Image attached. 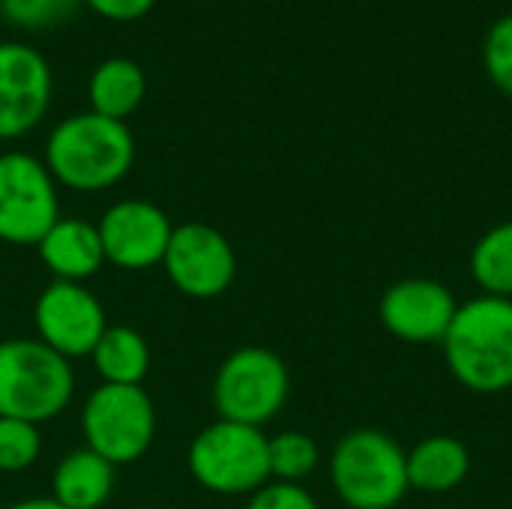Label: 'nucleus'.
<instances>
[{
  "mask_svg": "<svg viewBox=\"0 0 512 509\" xmlns=\"http://www.w3.org/2000/svg\"><path fill=\"white\" fill-rule=\"evenodd\" d=\"M45 168L54 183L75 192L117 186L135 162V138L123 120L81 111L63 117L45 141Z\"/></svg>",
  "mask_w": 512,
  "mask_h": 509,
  "instance_id": "1",
  "label": "nucleus"
},
{
  "mask_svg": "<svg viewBox=\"0 0 512 509\" xmlns=\"http://www.w3.org/2000/svg\"><path fill=\"white\" fill-rule=\"evenodd\" d=\"M441 348L465 390L483 396L512 390V300L480 294L459 303Z\"/></svg>",
  "mask_w": 512,
  "mask_h": 509,
  "instance_id": "2",
  "label": "nucleus"
},
{
  "mask_svg": "<svg viewBox=\"0 0 512 509\" xmlns=\"http://www.w3.org/2000/svg\"><path fill=\"white\" fill-rule=\"evenodd\" d=\"M330 483L348 509H393L411 492L408 453L381 429H354L330 453Z\"/></svg>",
  "mask_w": 512,
  "mask_h": 509,
  "instance_id": "3",
  "label": "nucleus"
},
{
  "mask_svg": "<svg viewBox=\"0 0 512 509\" xmlns=\"http://www.w3.org/2000/svg\"><path fill=\"white\" fill-rule=\"evenodd\" d=\"M75 393L66 357L39 339H0V417L45 423L60 417Z\"/></svg>",
  "mask_w": 512,
  "mask_h": 509,
  "instance_id": "4",
  "label": "nucleus"
},
{
  "mask_svg": "<svg viewBox=\"0 0 512 509\" xmlns=\"http://www.w3.org/2000/svg\"><path fill=\"white\" fill-rule=\"evenodd\" d=\"M189 471L213 495H255L270 483V438L255 426L216 420L195 435Z\"/></svg>",
  "mask_w": 512,
  "mask_h": 509,
  "instance_id": "5",
  "label": "nucleus"
},
{
  "mask_svg": "<svg viewBox=\"0 0 512 509\" xmlns=\"http://www.w3.org/2000/svg\"><path fill=\"white\" fill-rule=\"evenodd\" d=\"M291 375L285 360L261 345L228 354L213 378V405L219 420L243 426H267L288 402Z\"/></svg>",
  "mask_w": 512,
  "mask_h": 509,
  "instance_id": "6",
  "label": "nucleus"
},
{
  "mask_svg": "<svg viewBox=\"0 0 512 509\" xmlns=\"http://www.w3.org/2000/svg\"><path fill=\"white\" fill-rule=\"evenodd\" d=\"M84 447L117 465L138 462L156 438V408L144 387L99 384L81 411Z\"/></svg>",
  "mask_w": 512,
  "mask_h": 509,
  "instance_id": "7",
  "label": "nucleus"
},
{
  "mask_svg": "<svg viewBox=\"0 0 512 509\" xmlns=\"http://www.w3.org/2000/svg\"><path fill=\"white\" fill-rule=\"evenodd\" d=\"M57 219V183L45 162L24 150L0 153V240L36 246Z\"/></svg>",
  "mask_w": 512,
  "mask_h": 509,
  "instance_id": "8",
  "label": "nucleus"
},
{
  "mask_svg": "<svg viewBox=\"0 0 512 509\" xmlns=\"http://www.w3.org/2000/svg\"><path fill=\"white\" fill-rule=\"evenodd\" d=\"M162 267L180 294L192 300H213L234 285L237 252L213 225L186 222L174 228Z\"/></svg>",
  "mask_w": 512,
  "mask_h": 509,
  "instance_id": "9",
  "label": "nucleus"
},
{
  "mask_svg": "<svg viewBox=\"0 0 512 509\" xmlns=\"http://www.w3.org/2000/svg\"><path fill=\"white\" fill-rule=\"evenodd\" d=\"M33 324L42 345L66 357L69 363L75 357H90L105 324V309L96 300L93 291H87L81 282H51L42 288V294L33 303Z\"/></svg>",
  "mask_w": 512,
  "mask_h": 509,
  "instance_id": "10",
  "label": "nucleus"
},
{
  "mask_svg": "<svg viewBox=\"0 0 512 509\" xmlns=\"http://www.w3.org/2000/svg\"><path fill=\"white\" fill-rule=\"evenodd\" d=\"M54 93L51 66L27 42H0V141L33 132Z\"/></svg>",
  "mask_w": 512,
  "mask_h": 509,
  "instance_id": "11",
  "label": "nucleus"
},
{
  "mask_svg": "<svg viewBox=\"0 0 512 509\" xmlns=\"http://www.w3.org/2000/svg\"><path fill=\"white\" fill-rule=\"evenodd\" d=\"M96 231L102 240L105 261L135 273L162 264L174 225L162 207L141 198H126L102 213Z\"/></svg>",
  "mask_w": 512,
  "mask_h": 509,
  "instance_id": "12",
  "label": "nucleus"
},
{
  "mask_svg": "<svg viewBox=\"0 0 512 509\" xmlns=\"http://www.w3.org/2000/svg\"><path fill=\"white\" fill-rule=\"evenodd\" d=\"M456 297L435 279H402L381 297L378 315L384 330L405 345H441L453 318Z\"/></svg>",
  "mask_w": 512,
  "mask_h": 509,
  "instance_id": "13",
  "label": "nucleus"
},
{
  "mask_svg": "<svg viewBox=\"0 0 512 509\" xmlns=\"http://www.w3.org/2000/svg\"><path fill=\"white\" fill-rule=\"evenodd\" d=\"M36 252L45 270L57 282H87L105 264L102 240L93 222L87 219H57L48 234L36 243Z\"/></svg>",
  "mask_w": 512,
  "mask_h": 509,
  "instance_id": "14",
  "label": "nucleus"
},
{
  "mask_svg": "<svg viewBox=\"0 0 512 509\" xmlns=\"http://www.w3.org/2000/svg\"><path fill=\"white\" fill-rule=\"evenodd\" d=\"M114 465L81 447L66 453L51 477V498L63 509H102L114 495Z\"/></svg>",
  "mask_w": 512,
  "mask_h": 509,
  "instance_id": "15",
  "label": "nucleus"
},
{
  "mask_svg": "<svg viewBox=\"0 0 512 509\" xmlns=\"http://www.w3.org/2000/svg\"><path fill=\"white\" fill-rule=\"evenodd\" d=\"M471 474V450L456 435H429L408 450V483L426 495L459 489Z\"/></svg>",
  "mask_w": 512,
  "mask_h": 509,
  "instance_id": "16",
  "label": "nucleus"
},
{
  "mask_svg": "<svg viewBox=\"0 0 512 509\" xmlns=\"http://www.w3.org/2000/svg\"><path fill=\"white\" fill-rule=\"evenodd\" d=\"M147 96V75L132 57H108L102 60L87 81V99L90 111L123 120L141 108Z\"/></svg>",
  "mask_w": 512,
  "mask_h": 509,
  "instance_id": "17",
  "label": "nucleus"
},
{
  "mask_svg": "<svg viewBox=\"0 0 512 509\" xmlns=\"http://www.w3.org/2000/svg\"><path fill=\"white\" fill-rule=\"evenodd\" d=\"M102 384L141 387L150 372V348L147 339L132 327H108L90 354Z\"/></svg>",
  "mask_w": 512,
  "mask_h": 509,
  "instance_id": "18",
  "label": "nucleus"
},
{
  "mask_svg": "<svg viewBox=\"0 0 512 509\" xmlns=\"http://www.w3.org/2000/svg\"><path fill=\"white\" fill-rule=\"evenodd\" d=\"M471 276L486 297L512 300V219L489 228L474 243Z\"/></svg>",
  "mask_w": 512,
  "mask_h": 509,
  "instance_id": "19",
  "label": "nucleus"
},
{
  "mask_svg": "<svg viewBox=\"0 0 512 509\" xmlns=\"http://www.w3.org/2000/svg\"><path fill=\"white\" fill-rule=\"evenodd\" d=\"M321 465L318 441L306 432H279L270 438V480L276 483H297L315 474Z\"/></svg>",
  "mask_w": 512,
  "mask_h": 509,
  "instance_id": "20",
  "label": "nucleus"
},
{
  "mask_svg": "<svg viewBox=\"0 0 512 509\" xmlns=\"http://www.w3.org/2000/svg\"><path fill=\"white\" fill-rule=\"evenodd\" d=\"M81 0H0V18L18 30H51L66 24Z\"/></svg>",
  "mask_w": 512,
  "mask_h": 509,
  "instance_id": "21",
  "label": "nucleus"
},
{
  "mask_svg": "<svg viewBox=\"0 0 512 509\" xmlns=\"http://www.w3.org/2000/svg\"><path fill=\"white\" fill-rule=\"evenodd\" d=\"M42 453V435L39 426L0 417V474H21L36 465Z\"/></svg>",
  "mask_w": 512,
  "mask_h": 509,
  "instance_id": "22",
  "label": "nucleus"
},
{
  "mask_svg": "<svg viewBox=\"0 0 512 509\" xmlns=\"http://www.w3.org/2000/svg\"><path fill=\"white\" fill-rule=\"evenodd\" d=\"M483 66L498 90L512 96V12L501 15L483 42Z\"/></svg>",
  "mask_w": 512,
  "mask_h": 509,
  "instance_id": "23",
  "label": "nucleus"
},
{
  "mask_svg": "<svg viewBox=\"0 0 512 509\" xmlns=\"http://www.w3.org/2000/svg\"><path fill=\"white\" fill-rule=\"evenodd\" d=\"M246 509H321L318 501L297 483H276L270 480L264 489L252 495Z\"/></svg>",
  "mask_w": 512,
  "mask_h": 509,
  "instance_id": "24",
  "label": "nucleus"
},
{
  "mask_svg": "<svg viewBox=\"0 0 512 509\" xmlns=\"http://www.w3.org/2000/svg\"><path fill=\"white\" fill-rule=\"evenodd\" d=\"M81 3L96 15H102L105 21H120V24L138 21L156 6V0H81Z\"/></svg>",
  "mask_w": 512,
  "mask_h": 509,
  "instance_id": "25",
  "label": "nucleus"
},
{
  "mask_svg": "<svg viewBox=\"0 0 512 509\" xmlns=\"http://www.w3.org/2000/svg\"><path fill=\"white\" fill-rule=\"evenodd\" d=\"M6 509H63L54 498H24V501H18V504H12V507Z\"/></svg>",
  "mask_w": 512,
  "mask_h": 509,
  "instance_id": "26",
  "label": "nucleus"
},
{
  "mask_svg": "<svg viewBox=\"0 0 512 509\" xmlns=\"http://www.w3.org/2000/svg\"><path fill=\"white\" fill-rule=\"evenodd\" d=\"M150 509H159V507H150Z\"/></svg>",
  "mask_w": 512,
  "mask_h": 509,
  "instance_id": "27",
  "label": "nucleus"
}]
</instances>
